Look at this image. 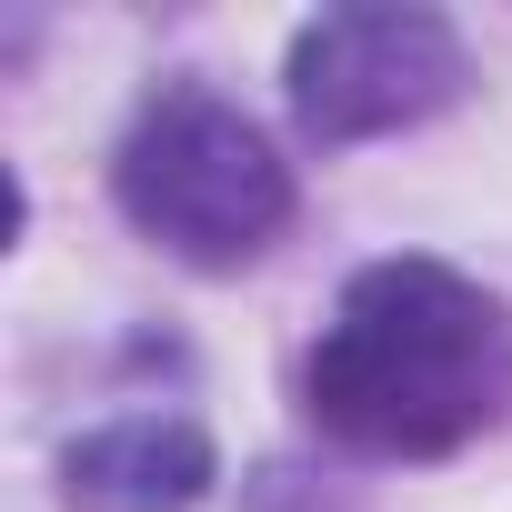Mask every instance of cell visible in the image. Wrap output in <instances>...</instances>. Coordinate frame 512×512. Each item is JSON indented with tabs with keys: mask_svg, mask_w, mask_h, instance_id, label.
<instances>
[{
	"mask_svg": "<svg viewBox=\"0 0 512 512\" xmlns=\"http://www.w3.org/2000/svg\"><path fill=\"white\" fill-rule=\"evenodd\" d=\"M302 412L362 462H452L512 422V302L432 251L362 262L302 352Z\"/></svg>",
	"mask_w": 512,
	"mask_h": 512,
	"instance_id": "6da1fadb",
	"label": "cell"
},
{
	"mask_svg": "<svg viewBox=\"0 0 512 512\" xmlns=\"http://www.w3.org/2000/svg\"><path fill=\"white\" fill-rule=\"evenodd\" d=\"M211 482H221L211 432H201L191 412H161V402L101 412L91 432L61 442V492H71V512H191Z\"/></svg>",
	"mask_w": 512,
	"mask_h": 512,
	"instance_id": "277c9868",
	"label": "cell"
},
{
	"mask_svg": "<svg viewBox=\"0 0 512 512\" xmlns=\"http://www.w3.org/2000/svg\"><path fill=\"white\" fill-rule=\"evenodd\" d=\"M111 201H121V221L151 251H171L181 272H251L292 231V211H302L292 161L272 151V131L241 101H221L211 81H161L121 121Z\"/></svg>",
	"mask_w": 512,
	"mask_h": 512,
	"instance_id": "7a4b0ae2",
	"label": "cell"
},
{
	"mask_svg": "<svg viewBox=\"0 0 512 512\" xmlns=\"http://www.w3.org/2000/svg\"><path fill=\"white\" fill-rule=\"evenodd\" d=\"M292 121L322 151H362L392 131H422L472 101V51L442 11L412 0H352V11H312L282 61Z\"/></svg>",
	"mask_w": 512,
	"mask_h": 512,
	"instance_id": "3957f363",
	"label": "cell"
}]
</instances>
